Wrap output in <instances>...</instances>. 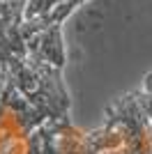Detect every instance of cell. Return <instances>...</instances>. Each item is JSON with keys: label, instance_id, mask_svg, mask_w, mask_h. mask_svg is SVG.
I'll return each mask as SVG.
<instances>
[{"label": "cell", "instance_id": "1", "mask_svg": "<svg viewBox=\"0 0 152 154\" xmlns=\"http://www.w3.org/2000/svg\"><path fill=\"white\" fill-rule=\"evenodd\" d=\"M74 122L55 120L14 85L2 90L0 154H60V134Z\"/></svg>", "mask_w": 152, "mask_h": 154}, {"label": "cell", "instance_id": "2", "mask_svg": "<svg viewBox=\"0 0 152 154\" xmlns=\"http://www.w3.org/2000/svg\"><path fill=\"white\" fill-rule=\"evenodd\" d=\"M85 0H62L60 5H55L49 12L23 21L21 32H23L28 53H30V60L35 67L65 69L67 55H65V42H62V23Z\"/></svg>", "mask_w": 152, "mask_h": 154}, {"label": "cell", "instance_id": "4", "mask_svg": "<svg viewBox=\"0 0 152 154\" xmlns=\"http://www.w3.org/2000/svg\"><path fill=\"white\" fill-rule=\"evenodd\" d=\"M2 90H5V83H2V76H0V110H2Z\"/></svg>", "mask_w": 152, "mask_h": 154}, {"label": "cell", "instance_id": "3", "mask_svg": "<svg viewBox=\"0 0 152 154\" xmlns=\"http://www.w3.org/2000/svg\"><path fill=\"white\" fill-rule=\"evenodd\" d=\"M62 0H28V7H25V19H35L39 14L53 9L55 5H60Z\"/></svg>", "mask_w": 152, "mask_h": 154}]
</instances>
